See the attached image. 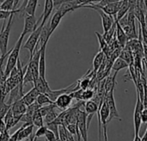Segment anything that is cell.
Listing matches in <instances>:
<instances>
[{"instance_id":"6da1fadb","label":"cell","mask_w":147,"mask_h":141,"mask_svg":"<svg viewBox=\"0 0 147 141\" xmlns=\"http://www.w3.org/2000/svg\"><path fill=\"white\" fill-rule=\"evenodd\" d=\"M13 21H14V15H12L8 19L7 22H6V21H3V27L1 29V33H0V51H1V62H0L1 65H1V67H3V64L5 58L7 56H9L11 52V49L9 51H8L7 47H8L9 34H10V29L12 27Z\"/></svg>"},{"instance_id":"7a4b0ae2","label":"cell","mask_w":147,"mask_h":141,"mask_svg":"<svg viewBox=\"0 0 147 141\" xmlns=\"http://www.w3.org/2000/svg\"><path fill=\"white\" fill-rule=\"evenodd\" d=\"M24 37L25 36L21 34L16 45L14 46V47L11 48V52H10L9 55L8 56L6 66L4 69V74L7 78H9L12 70L17 65V62L19 60V54H20V51H21V47H22V43Z\"/></svg>"},{"instance_id":"3957f363","label":"cell","mask_w":147,"mask_h":141,"mask_svg":"<svg viewBox=\"0 0 147 141\" xmlns=\"http://www.w3.org/2000/svg\"><path fill=\"white\" fill-rule=\"evenodd\" d=\"M42 28H43V27H41L40 25L35 31H34L32 34H30L29 37L28 38L27 41L25 42V44L22 47L24 49H27L29 52V57H30L29 59H32L34 54L35 48H36V47L38 45Z\"/></svg>"},{"instance_id":"277c9868","label":"cell","mask_w":147,"mask_h":141,"mask_svg":"<svg viewBox=\"0 0 147 141\" xmlns=\"http://www.w3.org/2000/svg\"><path fill=\"white\" fill-rule=\"evenodd\" d=\"M82 8L94 9V10H96V11L99 14V16H101V19H102V28H103L104 33H107V32L114 26V24H115V19L113 16H111L106 14V13H105L103 10H102L101 9L96 8V7H95V6L92 5V4L84 5V6H83Z\"/></svg>"},{"instance_id":"5b68a950","label":"cell","mask_w":147,"mask_h":141,"mask_svg":"<svg viewBox=\"0 0 147 141\" xmlns=\"http://www.w3.org/2000/svg\"><path fill=\"white\" fill-rule=\"evenodd\" d=\"M145 108H146L145 104L141 101V99L140 97V95L137 94V102H136L134 113V134H135L134 135H139L140 126H141V123H142L141 114H142V111L144 110Z\"/></svg>"},{"instance_id":"8992f818","label":"cell","mask_w":147,"mask_h":141,"mask_svg":"<svg viewBox=\"0 0 147 141\" xmlns=\"http://www.w3.org/2000/svg\"><path fill=\"white\" fill-rule=\"evenodd\" d=\"M88 114L85 111L79 110L78 112V128L82 138V141H88Z\"/></svg>"},{"instance_id":"52a82bcc","label":"cell","mask_w":147,"mask_h":141,"mask_svg":"<svg viewBox=\"0 0 147 141\" xmlns=\"http://www.w3.org/2000/svg\"><path fill=\"white\" fill-rule=\"evenodd\" d=\"M114 90H115V89L111 90L105 96V101H106V103H107V104H108V106L109 108V110H110V116H109V119L108 121V123L110 122L114 119H119V120H121L119 112H118L117 108H116L115 97H114Z\"/></svg>"},{"instance_id":"ba28073f","label":"cell","mask_w":147,"mask_h":141,"mask_svg":"<svg viewBox=\"0 0 147 141\" xmlns=\"http://www.w3.org/2000/svg\"><path fill=\"white\" fill-rule=\"evenodd\" d=\"M39 22L36 19L35 16H28L24 17V26L23 30L22 32V34L26 36L28 34H32L34 31H35L38 28Z\"/></svg>"},{"instance_id":"9c48e42d","label":"cell","mask_w":147,"mask_h":141,"mask_svg":"<svg viewBox=\"0 0 147 141\" xmlns=\"http://www.w3.org/2000/svg\"><path fill=\"white\" fill-rule=\"evenodd\" d=\"M123 1V0H122ZM122 1L117 2V3H108L104 6H98L95 3H92V5H94L96 8L101 9L102 10H103L106 14L113 16L115 19H116V16L121 9V6L122 4Z\"/></svg>"},{"instance_id":"30bf717a","label":"cell","mask_w":147,"mask_h":141,"mask_svg":"<svg viewBox=\"0 0 147 141\" xmlns=\"http://www.w3.org/2000/svg\"><path fill=\"white\" fill-rule=\"evenodd\" d=\"M73 96L71 93H66V94H63L61 96H59L58 97V99L55 101V104L57 106L58 109L64 110L68 109L69 108H71L70 106L71 105L72 100H73Z\"/></svg>"},{"instance_id":"8fae6325","label":"cell","mask_w":147,"mask_h":141,"mask_svg":"<svg viewBox=\"0 0 147 141\" xmlns=\"http://www.w3.org/2000/svg\"><path fill=\"white\" fill-rule=\"evenodd\" d=\"M54 8V2L53 0H45V4H44V10L41 15L42 16V22L40 23L41 27H44L47 23V20L49 16H51L53 10Z\"/></svg>"},{"instance_id":"7c38bea8","label":"cell","mask_w":147,"mask_h":141,"mask_svg":"<svg viewBox=\"0 0 147 141\" xmlns=\"http://www.w3.org/2000/svg\"><path fill=\"white\" fill-rule=\"evenodd\" d=\"M115 22H116V39H117L119 44L121 45V47L122 48H125L129 40V38L127 35L126 32L124 31L123 28L118 22V21L115 20Z\"/></svg>"},{"instance_id":"4fadbf2b","label":"cell","mask_w":147,"mask_h":141,"mask_svg":"<svg viewBox=\"0 0 147 141\" xmlns=\"http://www.w3.org/2000/svg\"><path fill=\"white\" fill-rule=\"evenodd\" d=\"M28 106L23 103V101L21 99L16 103H14L11 106V110L13 112L14 116L22 118V115L27 112Z\"/></svg>"},{"instance_id":"5bb4252c","label":"cell","mask_w":147,"mask_h":141,"mask_svg":"<svg viewBox=\"0 0 147 141\" xmlns=\"http://www.w3.org/2000/svg\"><path fill=\"white\" fill-rule=\"evenodd\" d=\"M34 87L40 93V94H47L52 89L49 87V84L46 78L39 77L34 83Z\"/></svg>"},{"instance_id":"9a60e30c","label":"cell","mask_w":147,"mask_h":141,"mask_svg":"<svg viewBox=\"0 0 147 141\" xmlns=\"http://www.w3.org/2000/svg\"><path fill=\"white\" fill-rule=\"evenodd\" d=\"M40 92L34 88V87H33L28 93H26L24 96H23V97H22V101H23V103L28 107V106H30L31 104H33L34 103H35L36 102V100H37V98H38V96H40Z\"/></svg>"},{"instance_id":"2e32d148","label":"cell","mask_w":147,"mask_h":141,"mask_svg":"<svg viewBox=\"0 0 147 141\" xmlns=\"http://www.w3.org/2000/svg\"><path fill=\"white\" fill-rule=\"evenodd\" d=\"M34 125L33 124H26L24 123L20 128L21 131L19 133V138L18 141H22L28 138H30L31 135L33 134V131H34Z\"/></svg>"},{"instance_id":"e0dca14e","label":"cell","mask_w":147,"mask_h":141,"mask_svg":"<svg viewBox=\"0 0 147 141\" xmlns=\"http://www.w3.org/2000/svg\"><path fill=\"white\" fill-rule=\"evenodd\" d=\"M79 5H80V3H79L78 0H75L73 2H70V3H66L62 4L61 6H59L57 9V10H59L64 15H65L69 12H72V11L79 9Z\"/></svg>"},{"instance_id":"ac0fdd59","label":"cell","mask_w":147,"mask_h":141,"mask_svg":"<svg viewBox=\"0 0 147 141\" xmlns=\"http://www.w3.org/2000/svg\"><path fill=\"white\" fill-rule=\"evenodd\" d=\"M47 44L43 45L40 49V77L46 78V48Z\"/></svg>"},{"instance_id":"d6986e66","label":"cell","mask_w":147,"mask_h":141,"mask_svg":"<svg viewBox=\"0 0 147 141\" xmlns=\"http://www.w3.org/2000/svg\"><path fill=\"white\" fill-rule=\"evenodd\" d=\"M106 55L102 51H99L96 55L95 56L94 59H93V72L96 74L97 72L99 71L100 67L102 66V63L104 62V60L106 59Z\"/></svg>"},{"instance_id":"ffe728a7","label":"cell","mask_w":147,"mask_h":141,"mask_svg":"<svg viewBox=\"0 0 147 141\" xmlns=\"http://www.w3.org/2000/svg\"><path fill=\"white\" fill-rule=\"evenodd\" d=\"M65 16V15L59 11V10H56V12L53 15L51 20H50V27H51V31L52 33L54 32V30L58 28V26L60 23L61 19Z\"/></svg>"},{"instance_id":"44dd1931","label":"cell","mask_w":147,"mask_h":141,"mask_svg":"<svg viewBox=\"0 0 147 141\" xmlns=\"http://www.w3.org/2000/svg\"><path fill=\"white\" fill-rule=\"evenodd\" d=\"M100 108V105L96 103L94 100H90L88 102H85L84 104V111L88 115H95L96 113L98 112Z\"/></svg>"},{"instance_id":"7402d4cb","label":"cell","mask_w":147,"mask_h":141,"mask_svg":"<svg viewBox=\"0 0 147 141\" xmlns=\"http://www.w3.org/2000/svg\"><path fill=\"white\" fill-rule=\"evenodd\" d=\"M38 1L39 0H29L28 2L26 8L24 9L22 14H25L28 16H35V11H36L37 5H38Z\"/></svg>"},{"instance_id":"603a6c76","label":"cell","mask_w":147,"mask_h":141,"mask_svg":"<svg viewBox=\"0 0 147 141\" xmlns=\"http://www.w3.org/2000/svg\"><path fill=\"white\" fill-rule=\"evenodd\" d=\"M130 10V5H129V1L128 0H123L122 1V4L121 6V9L116 16V19L117 21L121 20V18H123L126 15L128 14Z\"/></svg>"},{"instance_id":"cb8c5ba5","label":"cell","mask_w":147,"mask_h":141,"mask_svg":"<svg viewBox=\"0 0 147 141\" xmlns=\"http://www.w3.org/2000/svg\"><path fill=\"white\" fill-rule=\"evenodd\" d=\"M129 65H129L127 61H125V60L122 59L121 58H118V59L114 62L113 66H112V70H113L115 72L118 73L121 70L126 69V68L129 67Z\"/></svg>"},{"instance_id":"d4e9b609","label":"cell","mask_w":147,"mask_h":141,"mask_svg":"<svg viewBox=\"0 0 147 141\" xmlns=\"http://www.w3.org/2000/svg\"><path fill=\"white\" fill-rule=\"evenodd\" d=\"M116 76H117V73L115 72L114 76L113 77H110L109 76L106 79H105V91H106V94L108 92H109L111 90L115 89V84H116Z\"/></svg>"},{"instance_id":"484cf974","label":"cell","mask_w":147,"mask_h":141,"mask_svg":"<svg viewBox=\"0 0 147 141\" xmlns=\"http://www.w3.org/2000/svg\"><path fill=\"white\" fill-rule=\"evenodd\" d=\"M36 103L40 106H45V105H49V104H54L55 103L53 102L50 97L47 95V94H40V96H38Z\"/></svg>"},{"instance_id":"4316f807","label":"cell","mask_w":147,"mask_h":141,"mask_svg":"<svg viewBox=\"0 0 147 141\" xmlns=\"http://www.w3.org/2000/svg\"><path fill=\"white\" fill-rule=\"evenodd\" d=\"M44 117L40 114L39 110L34 114V117H33V124L34 126H35L36 128H40L41 127H44Z\"/></svg>"},{"instance_id":"83f0119b","label":"cell","mask_w":147,"mask_h":141,"mask_svg":"<svg viewBox=\"0 0 147 141\" xmlns=\"http://www.w3.org/2000/svg\"><path fill=\"white\" fill-rule=\"evenodd\" d=\"M96 96V92L93 89H87L84 90L83 92V97H82V101L83 102H88L90 100H93V98Z\"/></svg>"},{"instance_id":"f1b7e54d","label":"cell","mask_w":147,"mask_h":141,"mask_svg":"<svg viewBox=\"0 0 147 141\" xmlns=\"http://www.w3.org/2000/svg\"><path fill=\"white\" fill-rule=\"evenodd\" d=\"M115 34H116V22H115L114 26H113L107 33H104L102 35H103L104 39L106 40V41H107L108 43H109V42L112 40V39L115 37Z\"/></svg>"},{"instance_id":"f546056e","label":"cell","mask_w":147,"mask_h":141,"mask_svg":"<svg viewBox=\"0 0 147 141\" xmlns=\"http://www.w3.org/2000/svg\"><path fill=\"white\" fill-rule=\"evenodd\" d=\"M22 12V9L19 8L17 9H14V10H10V11H5V10H1L0 9V18L3 21H6L7 19H9L12 15H15L16 13Z\"/></svg>"},{"instance_id":"4dcf8cb0","label":"cell","mask_w":147,"mask_h":141,"mask_svg":"<svg viewBox=\"0 0 147 141\" xmlns=\"http://www.w3.org/2000/svg\"><path fill=\"white\" fill-rule=\"evenodd\" d=\"M56 108H57V106H56V104H55V103H54V104L45 105V106H42V107H40V108L39 112H40V114L43 117H45L48 113H50L51 111L54 110Z\"/></svg>"},{"instance_id":"1f68e13d","label":"cell","mask_w":147,"mask_h":141,"mask_svg":"<svg viewBox=\"0 0 147 141\" xmlns=\"http://www.w3.org/2000/svg\"><path fill=\"white\" fill-rule=\"evenodd\" d=\"M69 132L65 126L60 125L59 128V139L61 141H67Z\"/></svg>"},{"instance_id":"d6a6232c","label":"cell","mask_w":147,"mask_h":141,"mask_svg":"<svg viewBox=\"0 0 147 141\" xmlns=\"http://www.w3.org/2000/svg\"><path fill=\"white\" fill-rule=\"evenodd\" d=\"M11 106L12 105L7 103V102H2L0 103V116H1V120H3L6 114L11 109Z\"/></svg>"},{"instance_id":"836d02e7","label":"cell","mask_w":147,"mask_h":141,"mask_svg":"<svg viewBox=\"0 0 147 141\" xmlns=\"http://www.w3.org/2000/svg\"><path fill=\"white\" fill-rule=\"evenodd\" d=\"M0 9L1 10H5V11L14 10V0H5L1 3Z\"/></svg>"},{"instance_id":"e575fe53","label":"cell","mask_w":147,"mask_h":141,"mask_svg":"<svg viewBox=\"0 0 147 141\" xmlns=\"http://www.w3.org/2000/svg\"><path fill=\"white\" fill-rule=\"evenodd\" d=\"M34 81H35V79H34V77L33 73L31 72V71L28 68H27V70L25 72V74H24V78H23V84H28V83L34 84Z\"/></svg>"},{"instance_id":"d590c367","label":"cell","mask_w":147,"mask_h":141,"mask_svg":"<svg viewBox=\"0 0 147 141\" xmlns=\"http://www.w3.org/2000/svg\"><path fill=\"white\" fill-rule=\"evenodd\" d=\"M58 116H59V115H58L54 110H53V111H51L50 113H48V114L44 117V121H45L46 124H49V123H51V122H53V121L57 119Z\"/></svg>"},{"instance_id":"8d00e7d4","label":"cell","mask_w":147,"mask_h":141,"mask_svg":"<svg viewBox=\"0 0 147 141\" xmlns=\"http://www.w3.org/2000/svg\"><path fill=\"white\" fill-rule=\"evenodd\" d=\"M47 128L46 126L44 127H41L40 128L37 129V131L35 132L34 134V141H36L37 139L39 138H41V137H45L46 136V134H47Z\"/></svg>"},{"instance_id":"74e56055","label":"cell","mask_w":147,"mask_h":141,"mask_svg":"<svg viewBox=\"0 0 147 141\" xmlns=\"http://www.w3.org/2000/svg\"><path fill=\"white\" fill-rule=\"evenodd\" d=\"M66 128L68 130V132L72 134L73 136H76L78 135V125L77 124H68L66 126Z\"/></svg>"},{"instance_id":"f35d334b","label":"cell","mask_w":147,"mask_h":141,"mask_svg":"<svg viewBox=\"0 0 147 141\" xmlns=\"http://www.w3.org/2000/svg\"><path fill=\"white\" fill-rule=\"evenodd\" d=\"M45 138H46V141H57L59 140L57 136L55 135V134L49 129H47Z\"/></svg>"},{"instance_id":"ab89813d","label":"cell","mask_w":147,"mask_h":141,"mask_svg":"<svg viewBox=\"0 0 147 141\" xmlns=\"http://www.w3.org/2000/svg\"><path fill=\"white\" fill-rule=\"evenodd\" d=\"M0 141H9L10 140V135L9 134V131L6 130L5 132L0 133Z\"/></svg>"},{"instance_id":"60d3db41","label":"cell","mask_w":147,"mask_h":141,"mask_svg":"<svg viewBox=\"0 0 147 141\" xmlns=\"http://www.w3.org/2000/svg\"><path fill=\"white\" fill-rule=\"evenodd\" d=\"M73 1H75V0H53V2H54V8L58 9L62 4L66 3H70V2H73Z\"/></svg>"},{"instance_id":"b9f144b4","label":"cell","mask_w":147,"mask_h":141,"mask_svg":"<svg viewBox=\"0 0 147 141\" xmlns=\"http://www.w3.org/2000/svg\"><path fill=\"white\" fill-rule=\"evenodd\" d=\"M120 1H122V0H102L101 3H95L98 6H104L108 3H117V2H120Z\"/></svg>"},{"instance_id":"7bdbcfd3","label":"cell","mask_w":147,"mask_h":141,"mask_svg":"<svg viewBox=\"0 0 147 141\" xmlns=\"http://www.w3.org/2000/svg\"><path fill=\"white\" fill-rule=\"evenodd\" d=\"M141 120H142V122L147 123V108H145L144 110L142 111V114H141Z\"/></svg>"},{"instance_id":"ee69618b","label":"cell","mask_w":147,"mask_h":141,"mask_svg":"<svg viewBox=\"0 0 147 141\" xmlns=\"http://www.w3.org/2000/svg\"><path fill=\"white\" fill-rule=\"evenodd\" d=\"M102 128H103V137H104V141L108 140V131H107V124L102 125Z\"/></svg>"},{"instance_id":"f6af8a7d","label":"cell","mask_w":147,"mask_h":141,"mask_svg":"<svg viewBox=\"0 0 147 141\" xmlns=\"http://www.w3.org/2000/svg\"><path fill=\"white\" fill-rule=\"evenodd\" d=\"M29 0H23V2H22V6L20 7V9H22V12H23V10H24V9L26 8V6H27V4H28V2Z\"/></svg>"},{"instance_id":"bcb514c9","label":"cell","mask_w":147,"mask_h":141,"mask_svg":"<svg viewBox=\"0 0 147 141\" xmlns=\"http://www.w3.org/2000/svg\"><path fill=\"white\" fill-rule=\"evenodd\" d=\"M102 1V0H89L85 5H88V4H92V3H101Z\"/></svg>"},{"instance_id":"7dc6e473","label":"cell","mask_w":147,"mask_h":141,"mask_svg":"<svg viewBox=\"0 0 147 141\" xmlns=\"http://www.w3.org/2000/svg\"><path fill=\"white\" fill-rule=\"evenodd\" d=\"M145 5H146V11H145V22H146V27L147 29V0L145 1Z\"/></svg>"},{"instance_id":"c3c4849f","label":"cell","mask_w":147,"mask_h":141,"mask_svg":"<svg viewBox=\"0 0 147 141\" xmlns=\"http://www.w3.org/2000/svg\"><path fill=\"white\" fill-rule=\"evenodd\" d=\"M89 0H78V2H79V3H80V5H79V9L80 8H82L84 5H85L86 3H87V2H88Z\"/></svg>"},{"instance_id":"681fc988","label":"cell","mask_w":147,"mask_h":141,"mask_svg":"<svg viewBox=\"0 0 147 141\" xmlns=\"http://www.w3.org/2000/svg\"><path fill=\"white\" fill-rule=\"evenodd\" d=\"M67 141H76L75 140L74 136H73L72 134H71L70 133H69V134H68V140H67Z\"/></svg>"},{"instance_id":"f907efd6","label":"cell","mask_w":147,"mask_h":141,"mask_svg":"<svg viewBox=\"0 0 147 141\" xmlns=\"http://www.w3.org/2000/svg\"><path fill=\"white\" fill-rule=\"evenodd\" d=\"M21 0H14V9H16V8L17 7V5L19 4Z\"/></svg>"},{"instance_id":"816d5d0a","label":"cell","mask_w":147,"mask_h":141,"mask_svg":"<svg viewBox=\"0 0 147 141\" xmlns=\"http://www.w3.org/2000/svg\"><path fill=\"white\" fill-rule=\"evenodd\" d=\"M134 141H142V139L140 137V135H134Z\"/></svg>"},{"instance_id":"f5cc1de1","label":"cell","mask_w":147,"mask_h":141,"mask_svg":"<svg viewBox=\"0 0 147 141\" xmlns=\"http://www.w3.org/2000/svg\"><path fill=\"white\" fill-rule=\"evenodd\" d=\"M0 1H1V3H3V2H4L5 0H0Z\"/></svg>"},{"instance_id":"db71d44e","label":"cell","mask_w":147,"mask_h":141,"mask_svg":"<svg viewBox=\"0 0 147 141\" xmlns=\"http://www.w3.org/2000/svg\"><path fill=\"white\" fill-rule=\"evenodd\" d=\"M57 141H61V140H59H59H57Z\"/></svg>"}]
</instances>
